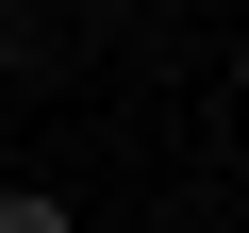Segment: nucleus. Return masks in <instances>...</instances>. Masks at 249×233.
I'll list each match as a JSON object with an SVG mask.
<instances>
[{
  "instance_id": "f257e3e1",
  "label": "nucleus",
  "mask_w": 249,
  "mask_h": 233,
  "mask_svg": "<svg viewBox=\"0 0 249 233\" xmlns=\"http://www.w3.org/2000/svg\"><path fill=\"white\" fill-rule=\"evenodd\" d=\"M0 233H67V200H34V183H17V200H0Z\"/></svg>"
}]
</instances>
